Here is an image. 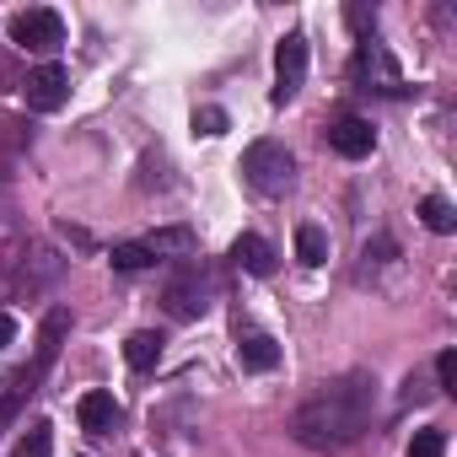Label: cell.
<instances>
[{"label":"cell","mask_w":457,"mask_h":457,"mask_svg":"<svg viewBox=\"0 0 457 457\" xmlns=\"http://www.w3.org/2000/svg\"><path fill=\"white\" fill-rule=\"evenodd\" d=\"M371 409H377V382L366 371H345L296 403L291 436L312 452H345L371 430Z\"/></svg>","instance_id":"obj_1"},{"label":"cell","mask_w":457,"mask_h":457,"mask_svg":"<svg viewBox=\"0 0 457 457\" xmlns=\"http://www.w3.org/2000/svg\"><path fill=\"white\" fill-rule=\"evenodd\" d=\"M65 328H71V318L54 307L49 318H44V334H38V361L33 366H22V371H12L6 382H0V425H6L17 409H22V398L28 393H38V377L54 366V355H60V339H65Z\"/></svg>","instance_id":"obj_2"},{"label":"cell","mask_w":457,"mask_h":457,"mask_svg":"<svg viewBox=\"0 0 457 457\" xmlns=\"http://www.w3.org/2000/svg\"><path fill=\"white\" fill-rule=\"evenodd\" d=\"M243 178L259 188V194H286L291 183H296V162H291V151L280 145V140H253L248 151H243Z\"/></svg>","instance_id":"obj_3"},{"label":"cell","mask_w":457,"mask_h":457,"mask_svg":"<svg viewBox=\"0 0 457 457\" xmlns=\"http://www.w3.org/2000/svg\"><path fill=\"white\" fill-rule=\"evenodd\" d=\"M210 291H215V286H210V270H204L199 259H183V264L167 275L162 302H167V312H172V318H183V323H188V318H199V312L210 307Z\"/></svg>","instance_id":"obj_4"},{"label":"cell","mask_w":457,"mask_h":457,"mask_svg":"<svg viewBox=\"0 0 457 457\" xmlns=\"http://www.w3.org/2000/svg\"><path fill=\"white\" fill-rule=\"evenodd\" d=\"M350 76L361 92H382V97H403V76H398V60L382 49V44H361L355 60H350Z\"/></svg>","instance_id":"obj_5"},{"label":"cell","mask_w":457,"mask_h":457,"mask_svg":"<svg viewBox=\"0 0 457 457\" xmlns=\"http://www.w3.org/2000/svg\"><path fill=\"white\" fill-rule=\"evenodd\" d=\"M12 44H22L28 54H54V49L65 44V22H60V12H49V6L17 12V17H12Z\"/></svg>","instance_id":"obj_6"},{"label":"cell","mask_w":457,"mask_h":457,"mask_svg":"<svg viewBox=\"0 0 457 457\" xmlns=\"http://www.w3.org/2000/svg\"><path fill=\"white\" fill-rule=\"evenodd\" d=\"M307 81V33H286L275 49V103H291Z\"/></svg>","instance_id":"obj_7"},{"label":"cell","mask_w":457,"mask_h":457,"mask_svg":"<svg viewBox=\"0 0 457 457\" xmlns=\"http://www.w3.org/2000/svg\"><path fill=\"white\" fill-rule=\"evenodd\" d=\"M22 97H28L33 113H60L65 97H71V76H65V65H38V71H28Z\"/></svg>","instance_id":"obj_8"},{"label":"cell","mask_w":457,"mask_h":457,"mask_svg":"<svg viewBox=\"0 0 457 457\" xmlns=\"http://www.w3.org/2000/svg\"><path fill=\"white\" fill-rule=\"evenodd\" d=\"M328 145H334L339 156L361 162V156H371V151H377V129H371L366 119L345 113V119H334V124H328Z\"/></svg>","instance_id":"obj_9"},{"label":"cell","mask_w":457,"mask_h":457,"mask_svg":"<svg viewBox=\"0 0 457 457\" xmlns=\"http://www.w3.org/2000/svg\"><path fill=\"white\" fill-rule=\"evenodd\" d=\"M76 420H81V430H92V436H108V430L124 420V409H119V398H113V393H81V403H76Z\"/></svg>","instance_id":"obj_10"},{"label":"cell","mask_w":457,"mask_h":457,"mask_svg":"<svg viewBox=\"0 0 457 457\" xmlns=\"http://www.w3.org/2000/svg\"><path fill=\"white\" fill-rule=\"evenodd\" d=\"M232 264H237V270H248V275H275V248H270L264 237L243 232V237L232 243Z\"/></svg>","instance_id":"obj_11"},{"label":"cell","mask_w":457,"mask_h":457,"mask_svg":"<svg viewBox=\"0 0 457 457\" xmlns=\"http://www.w3.org/2000/svg\"><path fill=\"white\" fill-rule=\"evenodd\" d=\"M237 361H243V371H275L280 366V345L270 334H248L237 345Z\"/></svg>","instance_id":"obj_12"},{"label":"cell","mask_w":457,"mask_h":457,"mask_svg":"<svg viewBox=\"0 0 457 457\" xmlns=\"http://www.w3.org/2000/svg\"><path fill=\"white\" fill-rule=\"evenodd\" d=\"M162 345H167L162 334H151V328H140V334H129V339H124V361H129L135 371H151V366L162 361Z\"/></svg>","instance_id":"obj_13"},{"label":"cell","mask_w":457,"mask_h":457,"mask_svg":"<svg viewBox=\"0 0 457 457\" xmlns=\"http://www.w3.org/2000/svg\"><path fill=\"white\" fill-rule=\"evenodd\" d=\"M420 215H425V226H430V232H457V210H452V199L446 194H425L420 199Z\"/></svg>","instance_id":"obj_14"},{"label":"cell","mask_w":457,"mask_h":457,"mask_svg":"<svg viewBox=\"0 0 457 457\" xmlns=\"http://www.w3.org/2000/svg\"><path fill=\"white\" fill-rule=\"evenodd\" d=\"M296 259L307 270H318L328 259V237H323V226H296Z\"/></svg>","instance_id":"obj_15"},{"label":"cell","mask_w":457,"mask_h":457,"mask_svg":"<svg viewBox=\"0 0 457 457\" xmlns=\"http://www.w3.org/2000/svg\"><path fill=\"white\" fill-rule=\"evenodd\" d=\"M49 452H54V425H49V420H33L12 457H49Z\"/></svg>","instance_id":"obj_16"},{"label":"cell","mask_w":457,"mask_h":457,"mask_svg":"<svg viewBox=\"0 0 457 457\" xmlns=\"http://www.w3.org/2000/svg\"><path fill=\"white\" fill-rule=\"evenodd\" d=\"M345 22H350V33H355L361 44H371V33H377V6L355 0V6H345Z\"/></svg>","instance_id":"obj_17"},{"label":"cell","mask_w":457,"mask_h":457,"mask_svg":"<svg viewBox=\"0 0 457 457\" xmlns=\"http://www.w3.org/2000/svg\"><path fill=\"white\" fill-rule=\"evenodd\" d=\"M151 264H156V253L145 243H119L113 248V270H151Z\"/></svg>","instance_id":"obj_18"},{"label":"cell","mask_w":457,"mask_h":457,"mask_svg":"<svg viewBox=\"0 0 457 457\" xmlns=\"http://www.w3.org/2000/svg\"><path fill=\"white\" fill-rule=\"evenodd\" d=\"M409 457H446V436H441V430H414Z\"/></svg>","instance_id":"obj_19"},{"label":"cell","mask_w":457,"mask_h":457,"mask_svg":"<svg viewBox=\"0 0 457 457\" xmlns=\"http://www.w3.org/2000/svg\"><path fill=\"white\" fill-rule=\"evenodd\" d=\"M188 243H194V237L183 232V226H178V232H156V237H145V248H151L156 259H162L167 248H178V253H188Z\"/></svg>","instance_id":"obj_20"},{"label":"cell","mask_w":457,"mask_h":457,"mask_svg":"<svg viewBox=\"0 0 457 457\" xmlns=\"http://www.w3.org/2000/svg\"><path fill=\"white\" fill-rule=\"evenodd\" d=\"M436 382H441V393H457V350L436 355Z\"/></svg>","instance_id":"obj_21"},{"label":"cell","mask_w":457,"mask_h":457,"mask_svg":"<svg viewBox=\"0 0 457 457\" xmlns=\"http://www.w3.org/2000/svg\"><path fill=\"white\" fill-rule=\"evenodd\" d=\"M194 135H226V113L220 108H199L194 113Z\"/></svg>","instance_id":"obj_22"},{"label":"cell","mask_w":457,"mask_h":457,"mask_svg":"<svg viewBox=\"0 0 457 457\" xmlns=\"http://www.w3.org/2000/svg\"><path fill=\"white\" fill-rule=\"evenodd\" d=\"M393 253H398V248H393L387 237H377V243H366V264H387Z\"/></svg>","instance_id":"obj_23"},{"label":"cell","mask_w":457,"mask_h":457,"mask_svg":"<svg viewBox=\"0 0 457 457\" xmlns=\"http://www.w3.org/2000/svg\"><path fill=\"white\" fill-rule=\"evenodd\" d=\"M17 339V323H12V312H0V350H6Z\"/></svg>","instance_id":"obj_24"}]
</instances>
